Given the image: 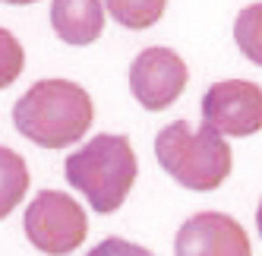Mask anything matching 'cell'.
<instances>
[{
  "mask_svg": "<svg viewBox=\"0 0 262 256\" xmlns=\"http://www.w3.org/2000/svg\"><path fill=\"white\" fill-rule=\"evenodd\" d=\"M92 120H95L92 95L70 79H41L13 104L16 130L41 149H63L79 142L89 133Z\"/></svg>",
  "mask_w": 262,
  "mask_h": 256,
  "instance_id": "cell-1",
  "label": "cell"
},
{
  "mask_svg": "<svg viewBox=\"0 0 262 256\" xmlns=\"http://www.w3.org/2000/svg\"><path fill=\"white\" fill-rule=\"evenodd\" d=\"M63 171L70 187H76L95 212L107 215L126 203L133 180L139 174V164H136L133 142L126 136L98 133L67 158Z\"/></svg>",
  "mask_w": 262,
  "mask_h": 256,
  "instance_id": "cell-2",
  "label": "cell"
},
{
  "mask_svg": "<svg viewBox=\"0 0 262 256\" xmlns=\"http://www.w3.org/2000/svg\"><path fill=\"white\" fill-rule=\"evenodd\" d=\"M155 155L158 164L171 174L177 184L196 193H209L228 180L234 158L231 145L212 126L193 130L186 120H174L155 136Z\"/></svg>",
  "mask_w": 262,
  "mask_h": 256,
  "instance_id": "cell-3",
  "label": "cell"
},
{
  "mask_svg": "<svg viewBox=\"0 0 262 256\" xmlns=\"http://www.w3.org/2000/svg\"><path fill=\"white\" fill-rule=\"evenodd\" d=\"M26 237L48 256L73 253L89 234V215L70 193L41 190L26 209Z\"/></svg>",
  "mask_w": 262,
  "mask_h": 256,
  "instance_id": "cell-4",
  "label": "cell"
},
{
  "mask_svg": "<svg viewBox=\"0 0 262 256\" xmlns=\"http://www.w3.org/2000/svg\"><path fill=\"white\" fill-rule=\"evenodd\" d=\"M202 123L221 136H253L262 130V89L247 79H221L202 95Z\"/></svg>",
  "mask_w": 262,
  "mask_h": 256,
  "instance_id": "cell-5",
  "label": "cell"
},
{
  "mask_svg": "<svg viewBox=\"0 0 262 256\" xmlns=\"http://www.w3.org/2000/svg\"><path fill=\"white\" fill-rule=\"evenodd\" d=\"M186 79H190V70L171 48H145L129 67V89L145 111L171 108L183 95Z\"/></svg>",
  "mask_w": 262,
  "mask_h": 256,
  "instance_id": "cell-6",
  "label": "cell"
},
{
  "mask_svg": "<svg viewBox=\"0 0 262 256\" xmlns=\"http://www.w3.org/2000/svg\"><path fill=\"white\" fill-rule=\"evenodd\" d=\"M177 256H250V237L224 212H199L186 218L174 241Z\"/></svg>",
  "mask_w": 262,
  "mask_h": 256,
  "instance_id": "cell-7",
  "label": "cell"
},
{
  "mask_svg": "<svg viewBox=\"0 0 262 256\" xmlns=\"http://www.w3.org/2000/svg\"><path fill=\"white\" fill-rule=\"evenodd\" d=\"M51 26L67 45H92L104 32V4L101 0H54Z\"/></svg>",
  "mask_w": 262,
  "mask_h": 256,
  "instance_id": "cell-8",
  "label": "cell"
},
{
  "mask_svg": "<svg viewBox=\"0 0 262 256\" xmlns=\"http://www.w3.org/2000/svg\"><path fill=\"white\" fill-rule=\"evenodd\" d=\"M29 193V168L19 152L0 145V218H7Z\"/></svg>",
  "mask_w": 262,
  "mask_h": 256,
  "instance_id": "cell-9",
  "label": "cell"
},
{
  "mask_svg": "<svg viewBox=\"0 0 262 256\" xmlns=\"http://www.w3.org/2000/svg\"><path fill=\"white\" fill-rule=\"evenodd\" d=\"M167 0H104V10L111 13V19L120 23L123 29H152L164 16Z\"/></svg>",
  "mask_w": 262,
  "mask_h": 256,
  "instance_id": "cell-10",
  "label": "cell"
},
{
  "mask_svg": "<svg viewBox=\"0 0 262 256\" xmlns=\"http://www.w3.org/2000/svg\"><path fill=\"white\" fill-rule=\"evenodd\" d=\"M234 41L240 54L256 67H262V4L243 7L237 23H234Z\"/></svg>",
  "mask_w": 262,
  "mask_h": 256,
  "instance_id": "cell-11",
  "label": "cell"
},
{
  "mask_svg": "<svg viewBox=\"0 0 262 256\" xmlns=\"http://www.w3.org/2000/svg\"><path fill=\"white\" fill-rule=\"evenodd\" d=\"M23 67H26V51H23L19 38L0 26V89H7L19 79Z\"/></svg>",
  "mask_w": 262,
  "mask_h": 256,
  "instance_id": "cell-12",
  "label": "cell"
},
{
  "mask_svg": "<svg viewBox=\"0 0 262 256\" xmlns=\"http://www.w3.org/2000/svg\"><path fill=\"white\" fill-rule=\"evenodd\" d=\"M85 256H155V253L139 247V244H129V241H123V237H107V241H101Z\"/></svg>",
  "mask_w": 262,
  "mask_h": 256,
  "instance_id": "cell-13",
  "label": "cell"
},
{
  "mask_svg": "<svg viewBox=\"0 0 262 256\" xmlns=\"http://www.w3.org/2000/svg\"><path fill=\"white\" fill-rule=\"evenodd\" d=\"M4 4H13V7H26V4H38V0H4Z\"/></svg>",
  "mask_w": 262,
  "mask_h": 256,
  "instance_id": "cell-14",
  "label": "cell"
},
{
  "mask_svg": "<svg viewBox=\"0 0 262 256\" xmlns=\"http://www.w3.org/2000/svg\"><path fill=\"white\" fill-rule=\"evenodd\" d=\"M256 228H259V237H262V203H259V212H256Z\"/></svg>",
  "mask_w": 262,
  "mask_h": 256,
  "instance_id": "cell-15",
  "label": "cell"
}]
</instances>
